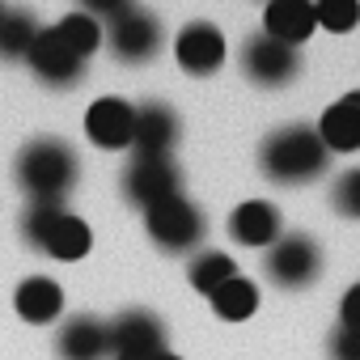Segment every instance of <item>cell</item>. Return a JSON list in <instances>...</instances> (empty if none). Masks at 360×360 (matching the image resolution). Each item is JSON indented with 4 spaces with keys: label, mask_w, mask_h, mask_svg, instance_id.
<instances>
[{
    "label": "cell",
    "mask_w": 360,
    "mask_h": 360,
    "mask_svg": "<svg viewBox=\"0 0 360 360\" xmlns=\"http://www.w3.org/2000/svg\"><path fill=\"white\" fill-rule=\"evenodd\" d=\"M259 169L276 187H305L330 169V148L322 144L318 127L288 123V127H276L259 144Z\"/></svg>",
    "instance_id": "6da1fadb"
},
{
    "label": "cell",
    "mask_w": 360,
    "mask_h": 360,
    "mask_svg": "<svg viewBox=\"0 0 360 360\" xmlns=\"http://www.w3.org/2000/svg\"><path fill=\"white\" fill-rule=\"evenodd\" d=\"M77 174H81L77 148L56 136L30 140L13 161V178L30 204H64L77 187Z\"/></svg>",
    "instance_id": "7a4b0ae2"
},
{
    "label": "cell",
    "mask_w": 360,
    "mask_h": 360,
    "mask_svg": "<svg viewBox=\"0 0 360 360\" xmlns=\"http://www.w3.org/2000/svg\"><path fill=\"white\" fill-rule=\"evenodd\" d=\"M22 238L56 263H77L94 250V229L64 204H30L22 212Z\"/></svg>",
    "instance_id": "3957f363"
},
{
    "label": "cell",
    "mask_w": 360,
    "mask_h": 360,
    "mask_svg": "<svg viewBox=\"0 0 360 360\" xmlns=\"http://www.w3.org/2000/svg\"><path fill=\"white\" fill-rule=\"evenodd\" d=\"M144 233L169 255H187V250H200V242L208 238V217L187 195H169L144 208Z\"/></svg>",
    "instance_id": "277c9868"
},
{
    "label": "cell",
    "mask_w": 360,
    "mask_h": 360,
    "mask_svg": "<svg viewBox=\"0 0 360 360\" xmlns=\"http://www.w3.org/2000/svg\"><path fill=\"white\" fill-rule=\"evenodd\" d=\"M263 271H267V280H271L276 288H284V292L309 288V284L322 276V246H318L309 233H280V242L267 246Z\"/></svg>",
    "instance_id": "5b68a950"
},
{
    "label": "cell",
    "mask_w": 360,
    "mask_h": 360,
    "mask_svg": "<svg viewBox=\"0 0 360 360\" xmlns=\"http://www.w3.org/2000/svg\"><path fill=\"white\" fill-rule=\"evenodd\" d=\"M238 60H242L246 81L250 85H263V89H284L301 72V51L288 47V43H280V39H271V34H250L242 43V56Z\"/></svg>",
    "instance_id": "8992f818"
},
{
    "label": "cell",
    "mask_w": 360,
    "mask_h": 360,
    "mask_svg": "<svg viewBox=\"0 0 360 360\" xmlns=\"http://www.w3.org/2000/svg\"><path fill=\"white\" fill-rule=\"evenodd\" d=\"M169 195H183V174H178L174 157H136L123 169V200L131 208H153Z\"/></svg>",
    "instance_id": "52a82bcc"
},
{
    "label": "cell",
    "mask_w": 360,
    "mask_h": 360,
    "mask_svg": "<svg viewBox=\"0 0 360 360\" xmlns=\"http://www.w3.org/2000/svg\"><path fill=\"white\" fill-rule=\"evenodd\" d=\"M102 43H106V51H110L119 64H148V60L161 51L165 34H161V22H157L148 9L136 5V9H127L123 18L106 22Z\"/></svg>",
    "instance_id": "ba28073f"
},
{
    "label": "cell",
    "mask_w": 360,
    "mask_h": 360,
    "mask_svg": "<svg viewBox=\"0 0 360 360\" xmlns=\"http://www.w3.org/2000/svg\"><path fill=\"white\" fill-rule=\"evenodd\" d=\"M174 60H178V68L191 72V77H212L229 60L221 26H212V22H187L183 30H178V39H174Z\"/></svg>",
    "instance_id": "9c48e42d"
},
{
    "label": "cell",
    "mask_w": 360,
    "mask_h": 360,
    "mask_svg": "<svg viewBox=\"0 0 360 360\" xmlns=\"http://www.w3.org/2000/svg\"><path fill=\"white\" fill-rule=\"evenodd\" d=\"M183 123L169 102H140L136 106V131H131V153L136 157H174Z\"/></svg>",
    "instance_id": "30bf717a"
},
{
    "label": "cell",
    "mask_w": 360,
    "mask_h": 360,
    "mask_svg": "<svg viewBox=\"0 0 360 360\" xmlns=\"http://www.w3.org/2000/svg\"><path fill=\"white\" fill-rule=\"evenodd\" d=\"M56 356L60 360H110L115 356L110 322L98 314H72L56 330Z\"/></svg>",
    "instance_id": "8fae6325"
},
{
    "label": "cell",
    "mask_w": 360,
    "mask_h": 360,
    "mask_svg": "<svg viewBox=\"0 0 360 360\" xmlns=\"http://www.w3.org/2000/svg\"><path fill=\"white\" fill-rule=\"evenodd\" d=\"M26 64H30V72H34L43 85H51V89H72V85H81V77H85V60H77V56L60 43L56 26H51V30H47V26L39 30V39H34V47H30Z\"/></svg>",
    "instance_id": "7c38bea8"
},
{
    "label": "cell",
    "mask_w": 360,
    "mask_h": 360,
    "mask_svg": "<svg viewBox=\"0 0 360 360\" xmlns=\"http://www.w3.org/2000/svg\"><path fill=\"white\" fill-rule=\"evenodd\" d=\"M131 131H136V106L127 98H98L85 110V136L106 153L131 148Z\"/></svg>",
    "instance_id": "4fadbf2b"
},
{
    "label": "cell",
    "mask_w": 360,
    "mask_h": 360,
    "mask_svg": "<svg viewBox=\"0 0 360 360\" xmlns=\"http://www.w3.org/2000/svg\"><path fill=\"white\" fill-rule=\"evenodd\" d=\"M110 343H115V356L161 352L165 347V322L153 309H123L119 318H110Z\"/></svg>",
    "instance_id": "5bb4252c"
},
{
    "label": "cell",
    "mask_w": 360,
    "mask_h": 360,
    "mask_svg": "<svg viewBox=\"0 0 360 360\" xmlns=\"http://www.w3.org/2000/svg\"><path fill=\"white\" fill-rule=\"evenodd\" d=\"M280 233H284V221H280L276 204H267V200H246V204H238L233 217H229V238L242 242V246H250V250L276 246Z\"/></svg>",
    "instance_id": "9a60e30c"
},
{
    "label": "cell",
    "mask_w": 360,
    "mask_h": 360,
    "mask_svg": "<svg viewBox=\"0 0 360 360\" xmlns=\"http://www.w3.org/2000/svg\"><path fill=\"white\" fill-rule=\"evenodd\" d=\"M318 30V18H314V0H267L263 9V34L288 43L301 51V43Z\"/></svg>",
    "instance_id": "2e32d148"
},
{
    "label": "cell",
    "mask_w": 360,
    "mask_h": 360,
    "mask_svg": "<svg viewBox=\"0 0 360 360\" xmlns=\"http://www.w3.org/2000/svg\"><path fill=\"white\" fill-rule=\"evenodd\" d=\"M318 136L330 153H356L360 148V89H352L326 106V115L318 119Z\"/></svg>",
    "instance_id": "e0dca14e"
},
{
    "label": "cell",
    "mask_w": 360,
    "mask_h": 360,
    "mask_svg": "<svg viewBox=\"0 0 360 360\" xmlns=\"http://www.w3.org/2000/svg\"><path fill=\"white\" fill-rule=\"evenodd\" d=\"M13 309H18L22 322H30V326H47V322H56V318L64 314V288H60L56 280H47V276H30V280L18 284V292H13Z\"/></svg>",
    "instance_id": "ac0fdd59"
},
{
    "label": "cell",
    "mask_w": 360,
    "mask_h": 360,
    "mask_svg": "<svg viewBox=\"0 0 360 360\" xmlns=\"http://www.w3.org/2000/svg\"><path fill=\"white\" fill-rule=\"evenodd\" d=\"M39 18L34 13H26V9H5L0 13V60H26L30 56V47H34V39H39Z\"/></svg>",
    "instance_id": "d6986e66"
},
{
    "label": "cell",
    "mask_w": 360,
    "mask_h": 360,
    "mask_svg": "<svg viewBox=\"0 0 360 360\" xmlns=\"http://www.w3.org/2000/svg\"><path fill=\"white\" fill-rule=\"evenodd\" d=\"M208 301H212V314H217L221 322H246V318L259 309V284L246 280V276H233V280L221 284Z\"/></svg>",
    "instance_id": "ffe728a7"
},
{
    "label": "cell",
    "mask_w": 360,
    "mask_h": 360,
    "mask_svg": "<svg viewBox=\"0 0 360 360\" xmlns=\"http://www.w3.org/2000/svg\"><path fill=\"white\" fill-rule=\"evenodd\" d=\"M233 276H242V271H238V263H233L225 250H200V255L191 259V267H187L191 288L204 292V297H212V292H217L221 284H229Z\"/></svg>",
    "instance_id": "44dd1931"
},
{
    "label": "cell",
    "mask_w": 360,
    "mask_h": 360,
    "mask_svg": "<svg viewBox=\"0 0 360 360\" xmlns=\"http://www.w3.org/2000/svg\"><path fill=\"white\" fill-rule=\"evenodd\" d=\"M56 34H60V43L77 56V60H89L98 47H102V22L98 18H89V13H68V18H60L56 22Z\"/></svg>",
    "instance_id": "7402d4cb"
},
{
    "label": "cell",
    "mask_w": 360,
    "mask_h": 360,
    "mask_svg": "<svg viewBox=\"0 0 360 360\" xmlns=\"http://www.w3.org/2000/svg\"><path fill=\"white\" fill-rule=\"evenodd\" d=\"M314 18L330 34H347L360 26V0H314Z\"/></svg>",
    "instance_id": "603a6c76"
},
{
    "label": "cell",
    "mask_w": 360,
    "mask_h": 360,
    "mask_svg": "<svg viewBox=\"0 0 360 360\" xmlns=\"http://www.w3.org/2000/svg\"><path fill=\"white\" fill-rule=\"evenodd\" d=\"M330 208L347 221H360V165L356 169H343L335 178V187H330Z\"/></svg>",
    "instance_id": "cb8c5ba5"
},
{
    "label": "cell",
    "mask_w": 360,
    "mask_h": 360,
    "mask_svg": "<svg viewBox=\"0 0 360 360\" xmlns=\"http://www.w3.org/2000/svg\"><path fill=\"white\" fill-rule=\"evenodd\" d=\"M326 352H330V360H360V330L335 326L326 339Z\"/></svg>",
    "instance_id": "d4e9b609"
},
{
    "label": "cell",
    "mask_w": 360,
    "mask_h": 360,
    "mask_svg": "<svg viewBox=\"0 0 360 360\" xmlns=\"http://www.w3.org/2000/svg\"><path fill=\"white\" fill-rule=\"evenodd\" d=\"M77 5H81V13H89L98 22H115L127 9H136V0H77Z\"/></svg>",
    "instance_id": "484cf974"
},
{
    "label": "cell",
    "mask_w": 360,
    "mask_h": 360,
    "mask_svg": "<svg viewBox=\"0 0 360 360\" xmlns=\"http://www.w3.org/2000/svg\"><path fill=\"white\" fill-rule=\"evenodd\" d=\"M339 326L360 330V284H352V288L343 292V301H339Z\"/></svg>",
    "instance_id": "4316f807"
},
{
    "label": "cell",
    "mask_w": 360,
    "mask_h": 360,
    "mask_svg": "<svg viewBox=\"0 0 360 360\" xmlns=\"http://www.w3.org/2000/svg\"><path fill=\"white\" fill-rule=\"evenodd\" d=\"M115 360H183V356H174L169 347H161V352H144V356H115Z\"/></svg>",
    "instance_id": "83f0119b"
},
{
    "label": "cell",
    "mask_w": 360,
    "mask_h": 360,
    "mask_svg": "<svg viewBox=\"0 0 360 360\" xmlns=\"http://www.w3.org/2000/svg\"><path fill=\"white\" fill-rule=\"evenodd\" d=\"M0 13H5V5H0Z\"/></svg>",
    "instance_id": "f1b7e54d"
}]
</instances>
